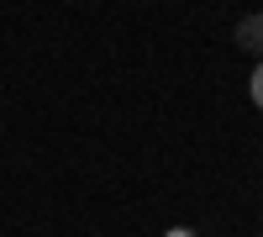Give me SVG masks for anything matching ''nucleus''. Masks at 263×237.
Returning <instances> with one entry per match:
<instances>
[{"label": "nucleus", "mask_w": 263, "mask_h": 237, "mask_svg": "<svg viewBox=\"0 0 263 237\" xmlns=\"http://www.w3.org/2000/svg\"><path fill=\"white\" fill-rule=\"evenodd\" d=\"M237 48H248V53L263 58V11H253V16L237 21Z\"/></svg>", "instance_id": "1"}, {"label": "nucleus", "mask_w": 263, "mask_h": 237, "mask_svg": "<svg viewBox=\"0 0 263 237\" xmlns=\"http://www.w3.org/2000/svg\"><path fill=\"white\" fill-rule=\"evenodd\" d=\"M253 100L263 105V63H258V74H253Z\"/></svg>", "instance_id": "2"}, {"label": "nucleus", "mask_w": 263, "mask_h": 237, "mask_svg": "<svg viewBox=\"0 0 263 237\" xmlns=\"http://www.w3.org/2000/svg\"><path fill=\"white\" fill-rule=\"evenodd\" d=\"M258 237H263V232H258Z\"/></svg>", "instance_id": "3"}]
</instances>
